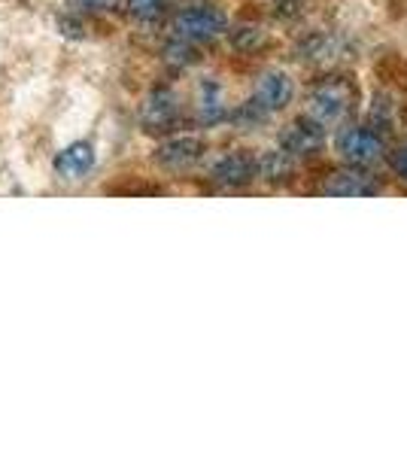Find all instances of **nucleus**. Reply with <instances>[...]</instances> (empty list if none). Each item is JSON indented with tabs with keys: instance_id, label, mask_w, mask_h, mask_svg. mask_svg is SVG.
<instances>
[{
	"instance_id": "obj_1",
	"label": "nucleus",
	"mask_w": 407,
	"mask_h": 456,
	"mask_svg": "<svg viewBox=\"0 0 407 456\" xmlns=\"http://www.w3.org/2000/svg\"><path fill=\"white\" fill-rule=\"evenodd\" d=\"M338 156L353 167H371L387 156V141L380 131L365 128V125H344L335 134Z\"/></svg>"
},
{
	"instance_id": "obj_2",
	"label": "nucleus",
	"mask_w": 407,
	"mask_h": 456,
	"mask_svg": "<svg viewBox=\"0 0 407 456\" xmlns=\"http://www.w3.org/2000/svg\"><path fill=\"white\" fill-rule=\"evenodd\" d=\"M353 98H356V88L353 83H346L344 77H331L322 79L320 86L310 92V104H307V116L313 122H320L322 128L325 125H335L350 113Z\"/></svg>"
},
{
	"instance_id": "obj_3",
	"label": "nucleus",
	"mask_w": 407,
	"mask_h": 456,
	"mask_svg": "<svg viewBox=\"0 0 407 456\" xmlns=\"http://www.w3.org/2000/svg\"><path fill=\"white\" fill-rule=\"evenodd\" d=\"M174 37L191 46H201V43H213L216 37L225 34L228 19L225 12L216 6H186L174 16Z\"/></svg>"
},
{
	"instance_id": "obj_4",
	"label": "nucleus",
	"mask_w": 407,
	"mask_h": 456,
	"mask_svg": "<svg viewBox=\"0 0 407 456\" xmlns=\"http://www.w3.org/2000/svg\"><path fill=\"white\" fill-rule=\"evenodd\" d=\"M140 122H143V131H150V134H167V131H174L176 122H180V98L170 88H155L150 98L143 101Z\"/></svg>"
},
{
	"instance_id": "obj_5",
	"label": "nucleus",
	"mask_w": 407,
	"mask_h": 456,
	"mask_svg": "<svg viewBox=\"0 0 407 456\" xmlns=\"http://www.w3.org/2000/svg\"><path fill=\"white\" fill-rule=\"evenodd\" d=\"M322 146H325V128L320 122L310 119V116L292 122L283 134H280V150H283L286 156H292L295 161L316 156Z\"/></svg>"
},
{
	"instance_id": "obj_6",
	"label": "nucleus",
	"mask_w": 407,
	"mask_h": 456,
	"mask_svg": "<svg viewBox=\"0 0 407 456\" xmlns=\"http://www.w3.org/2000/svg\"><path fill=\"white\" fill-rule=\"evenodd\" d=\"M320 192L335 195V198H371L380 192V183H377L371 174L359 171V167H344V171L325 176Z\"/></svg>"
},
{
	"instance_id": "obj_7",
	"label": "nucleus",
	"mask_w": 407,
	"mask_h": 456,
	"mask_svg": "<svg viewBox=\"0 0 407 456\" xmlns=\"http://www.w3.org/2000/svg\"><path fill=\"white\" fill-rule=\"evenodd\" d=\"M213 183L225 189H240V186H249L253 180H258V159L249 156V152H228L222 156L216 165H213Z\"/></svg>"
},
{
	"instance_id": "obj_8",
	"label": "nucleus",
	"mask_w": 407,
	"mask_h": 456,
	"mask_svg": "<svg viewBox=\"0 0 407 456\" xmlns=\"http://www.w3.org/2000/svg\"><path fill=\"white\" fill-rule=\"evenodd\" d=\"M204 141L201 137H174L155 150V161L167 171H189L191 165L204 159Z\"/></svg>"
},
{
	"instance_id": "obj_9",
	"label": "nucleus",
	"mask_w": 407,
	"mask_h": 456,
	"mask_svg": "<svg viewBox=\"0 0 407 456\" xmlns=\"http://www.w3.org/2000/svg\"><path fill=\"white\" fill-rule=\"evenodd\" d=\"M292 94H295L292 79H289L286 73H280V70H268L262 79H258L253 101L271 116V113H277V110H286L289 101H292Z\"/></svg>"
},
{
	"instance_id": "obj_10",
	"label": "nucleus",
	"mask_w": 407,
	"mask_h": 456,
	"mask_svg": "<svg viewBox=\"0 0 407 456\" xmlns=\"http://www.w3.org/2000/svg\"><path fill=\"white\" fill-rule=\"evenodd\" d=\"M92 167H94V146L88 141L64 146L55 156V174L61 180H83V176L92 174Z\"/></svg>"
},
{
	"instance_id": "obj_11",
	"label": "nucleus",
	"mask_w": 407,
	"mask_h": 456,
	"mask_svg": "<svg viewBox=\"0 0 407 456\" xmlns=\"http://www.w3.org/2000/svg\"><path fill=\"white\" fill-rule=\"evenodd\" d=\"M228 107H225V94H222V86L213 83V79H204L201 88H198V119L204 125H216L225 119Z\"/></svg>"
},
{
	"instance_id": "obj_12",
	"label": "nucleus",
	"mask_w": 407,
	"mask_h": 456,
	"mask_svg": "<svg viewBox=\"0 0 407 456\" xmlns=\"http://www.w3.org/2000/svg\"><path fill=\"white\" fill-rule=\"evenodd\" d=\"M295 165H298V161L292 156H286L283 150H271L258 159V176L268 183H286V180H292Z\"/></svg>"
},
{
	"instance_id": "obj_13",
	"label": "nucleus",
	"mask_w": 407,
	"mask_h": 456,
	"mask_svg": "<svg viewBox=\"0 0 407 456\" xmlns=\"http://www.w3.org/2000/svg\"><path fill=\"white\" fill-rule=\"evenodd\" d=\"M170 4H174V0H125V6H128L131 19H137V21H155V19H161L170 10Z\"/></svg>"
},
{
	"instance_id": "obj_14",
	"label": "nucleus",
	"mask_w": 407,
	"mask_h": 456,
	"mask_svg": "<svg viewBox=\"0 0 407 456\" xmlns=\"http://www.w3.org/2000/svg\"><path fill=\"white\" fill-rule=\"evenodd\" d=\"M232 43L243 53H253V49H262L265 46V34L258 31V28H238V31L232 34Z\"/></svg>"
},
{
	"instance_id": "obj_15",
	"label": "nucleus",
	"mask_w": 407,
	"mask_h": 456,
	"mask_svg": "<svg viewBox=\"0 0 407 456\" xmlns=\"http://www.w3.org/2000/svg\"><path fill=\"white\" fill-rule=\"evenodd\" d=\"M165 55H167V61H174V64H180V68H183V64L195 61V46H191V43L176 40V37H174V43L165 49Z\"/></svg>"
},
{
	"instance_id": "obj_16",
	"label": "nucleus",
	"mask_w": 407,
	"mask_h": 456,
	"mask_svg": "<svg viewBox=\"0 0 407 456\" xmlns=\"http://www.w3.org/2000/svg\"><path fill=\"white\" fill-rule=\"evenodd\" d=\"M389 167H392V174H395L398 180L407 183V146H398V150L389 152Z\"/></svg>"
},
{
	"instance_id": "obj_17",
	"label": "nucleus",
	"mask_w": 407,
	"mask_h": 456,
	"mask_svg": "<svg viewBox=\"0 0 407 456\" xmlns=\"http://www.w3.org/2000/svg\"><path fill=\"white\" fill-rule=\"evenodd\" d=\"M73 6H79V10L85 12H107L116 6V0H70Z\"/></svg>"
}]
</instances>
